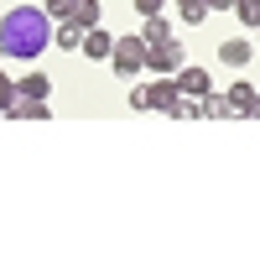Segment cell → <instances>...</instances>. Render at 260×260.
<instances>
[{"label": "cell", "mask_w": 260, "mask_h": 260, "mask_svg": "<svg viewBox=\"0 0 260 260\" xmlns=\"http://www.w3.org/2000/svg\"><path fill=\"white\" fill-rule=\"evenodd\" d=\"M52 42V16L42 6H11V16H0V52L16 62H37Z\"/></svg>", "instance_id": "6da1fadb"}, {"label": "cell", "mask_w": 260, "mask_h": 260, "mask_svg": "<svg viewBox=\"0 0 260 260\" xmlns=\"http://www.w3.org/2000/svg\"><path fill=\"white\" fill-rule=\"evenodd\" d=\"M146 57H151V42H146V37H115L110 62H115L120 78H141V73H146Z\"/></svg>", "instance_id": "7a4b0ae2"}, {"label": "cell", "mask_w": 260, "mask_h": 260, "mask_svg": "<svg viewBox=\"0 0 260 260\" xmlns=\"http://www.w3.org/2000/svg\"><path fill=\"white\" fill-rule=\"evenodd\" d=\"M182 62H187V47H182L177 37H172V42H156V47H151V57H146V73H177Z\"/></svg>", "instance_id": "3957f363"}, {"label": "cell", "mask_w": 260, "mask_h": 260, "mask_svg": "<svg viewBox=\"0 0 260 260\" xmlns=\"http://www.w3.org/2000/svg\"><path fill=\"white\" fill-rule=\"evenodd\" d=\"M78 52L89 57V62H110V52H115V37L104 31V26H89V31H83V47H78Z\"/></svg>", "instance_id": "277c9868"}, {"label": "cell", "mask_w": 260, "mask_h": 260, "mask_svg": "<svg viewBox=\"0 0 260 260\" xmlns=\"http://www.w3.org/2000/svg\"><path fill=\"white\" fill-rule=\"evenodd\" d=\"M219 62H224V68H245V62H255V42H250V37L219 42Z\"/></svg>", "instance_id": "5b68a950"}, {"label": "cell", "mask_w": 260, "mask_h": 260, "mask_svg": "<svg viewBox=\"0 0 260 260\" xmlns=\"http://www.w3.org/2000/svg\"><path fill=\"white\" fill-rule=\"evenodd\" d=\"M16 99H52V78L47 73H21L16 78Z\"/></svg>", "instance_id": "8992f818"}, {"label": "cell", "mask_w": 260, "mask_h": 260, "mask_svg": "<svg viewBox=\"0 0 260 260\" xmlns=\"http://www.w3.org/2000/svg\"><path fill=\"white\" fill-rule=\"evenodd\" d=\"M177 89H182L187 99H203L213 83H208V73H203V68H187V62H182V68H177Z\"/></svg>", "instance_id": "52a82bcc"}, {"label": "cell", "mask_w": 260, "mask_h": 260, "mask_svg": "<svg viewBox=\"0 0 260 260\" xmlns=\"http://www.w3.org/2000/svg\"><path fill=\"white\" fill-rule=\"evenodd\" d=\"M198 115H208V120H229L234 104H229V94H213V89H208V94L198 99Z\"/></svg>", "instance_id": "ba28073f"}, {"label": "cell", "mask_w": 260, "mask_h": 260, "mask_svg": "<svg viewBox=\"0 0 260 260\" xmlns=\"http://www.w3.org/2000/svg\"><path fill=\"white\" fill-rule=\"evenodd\" d=\"M141 37L156 47V42H172V21L167 16H146V26H141Z\"/></svg>", "instance_id": "9c48e42d"}, {"label": "cell", "mask_w": 260, "mask_h": 260, "mask_svg": "<svg viewBox=\"0 0 260 260\" xmlns=\"http://www.w3.org/2000/svg\"><path fill=\"white\" fill-rule=\"evenodd\" d=\"M73 21H78L83 31H89V26H99V21H104V6H99V0H78V11H73Z\"/></svg>", "instance_id": "30bf717a"}, {"label": "cell", "mask_w": 260, "mask_h": 260, "mask_svg": "<svg viewBox=\"0 0 260 260\" xmlns=\"http://www.w3.org/2000/svg\"><path fill=\"white\" fill-rule=\"evenodd\" d=\"M177 16L187 21V26H203L208 21V0H177Z\"/></svg>", "instance_id": "8fae6325"}, {"label": "cell", "mask_w": 260, "mask_h": 260, "mask_svg": "<svg viewBox=\"0 0 260 260\" xmlns=\"http://www.w3.org/2000/svg\"><path fill=\"white\" fill-rule=\"evenodd\" d=\"M6 115L16 120V83H11L6 68H0V120H6Z\"/></svg>", "instance_id": "7c38bea8"}, {"label": "cell", "mask_w": 260, "mask_h": 260, "mask_svg": "<svg viewBox=\"0 0 260 260\" xmlns=\"http://www.w3.org/2000/svg\"><path fill=\"white\" fill-rule=\"evenodd\" d=\"M57 47H83V26H78V21H57Z\"/></svg>", "instance_id": "4fadbf2b"}, {"label": "cell", "mask_w": 260, "mask_h": 260, "mask_svg": "<svg viewBox=\"0 0 260 260\" xmlns=\"http://www.w3.org/2000/svg\"><path fill=\"white\" fill-rule=\"evenodd\" d=\"M229 104H234V115H250V110H255V89H250V83H234V89H229Z\"/></svg>", "instance_id": "5bb4252c"}, {"label": "cell", "mask_w": 260, "mask_h": 260, "mask_svg": "<svg viewBox=\"0 0 260 260\" xmlns=\"http://www.w3.org/2000/svg\"><path fill=\"white\" fill-rule=\"evenodd\" d=\"M16 115H26V120H47V115H52V104H47V99H21V104H16Z\"/></svg>", "instance_id": "9a60e30c"}, {"label": "cell", "mask_w": 260, "mask_h": 260, "mask_svg": "<svg viewBox=\"0 0 260 260\" xmlns=\"http://www.w3.org/2000/svg\"><path fill=\"white\" fill-rule=\"evenodd\" d=\"M234 16H240L245 26H260V0H234Z\"/></svg>", "instance_id": "2e32d148"}, {"label": "cell", "mask_w": 260, "mask_h": 260, "mask_svg": "<svg viewBox=\"0 0 260 260\" xmlns=\"http://www.w3.org/2000/svg\"><path fill=\"white\" fill-rule=\"evenodd\" d=\"M73 11H78V0H47V16L52 21H73Z\"/></svg>", "instance_id": "e0dca14e"}, {"label": "cell", "mask_w": 260, "mask_h": 260, "mask_svg": "<svg viewBox=\"0 0 260 260\" xmlns=\"http://www.w3.org/2000/svg\"><path fill=\"white\" fill-rule=\"evenodd\" d=\"M161 6H167V0H136V16L146 21V16H161Z\"/></svg>", "instance_id": "ac0fdd59"}, {"label": "cell", "mask_w": 260, "mask_h": 260, "mask_svg": "<svg viewBox=\"0 0 260 260\" xmlns=\"http://www.w3.org/2000/svg\"><path fill=\"white\" fill-rule=\"evenodd\" d=\"M130 110H151V99H146V89H141V83L130 89Z\"/></svg>", "instance_id": "d6986e66"}, {"label": "cell", "mask_w": 260, "mask_h": 260, "mask_svg": "<svg viewBox=\"0 0 260 260\" xmlns=\"http://www.w3.org/2000/svg\"><path fill=\"white\" fill-rule=\"evenodd\" d=\"M208 11H234V0H208Z\"/></svg>", "instance_id": "ffe728a7"}, {"label": "cell", "mask_w": 260, "mask_h": 260, "mask_svg": "<svg viewBox=\"0 0 260 260\" xmlns=\"http://www.w3.org/2000/svg\"><path fill=\"white\" fill-rule=\"evenodd\" d=\"M250 120H260V94H255V110H250Z\"/></svg>", "instance_id": "44dd1931"}, {"label": "cell", "mask_w": 260, "mask_h": 260, "mask_svg": "<svg viewBox=\"0 0 260 260\" xmlns=\"http://www.w3.org/2000/svg\"><path fill=\"white\" fill-rule=\"evenodd\" d=\"M255 31H260V26H255Z\"/></svg>", "instance_id": "7402d4cb"}]
</instances>
